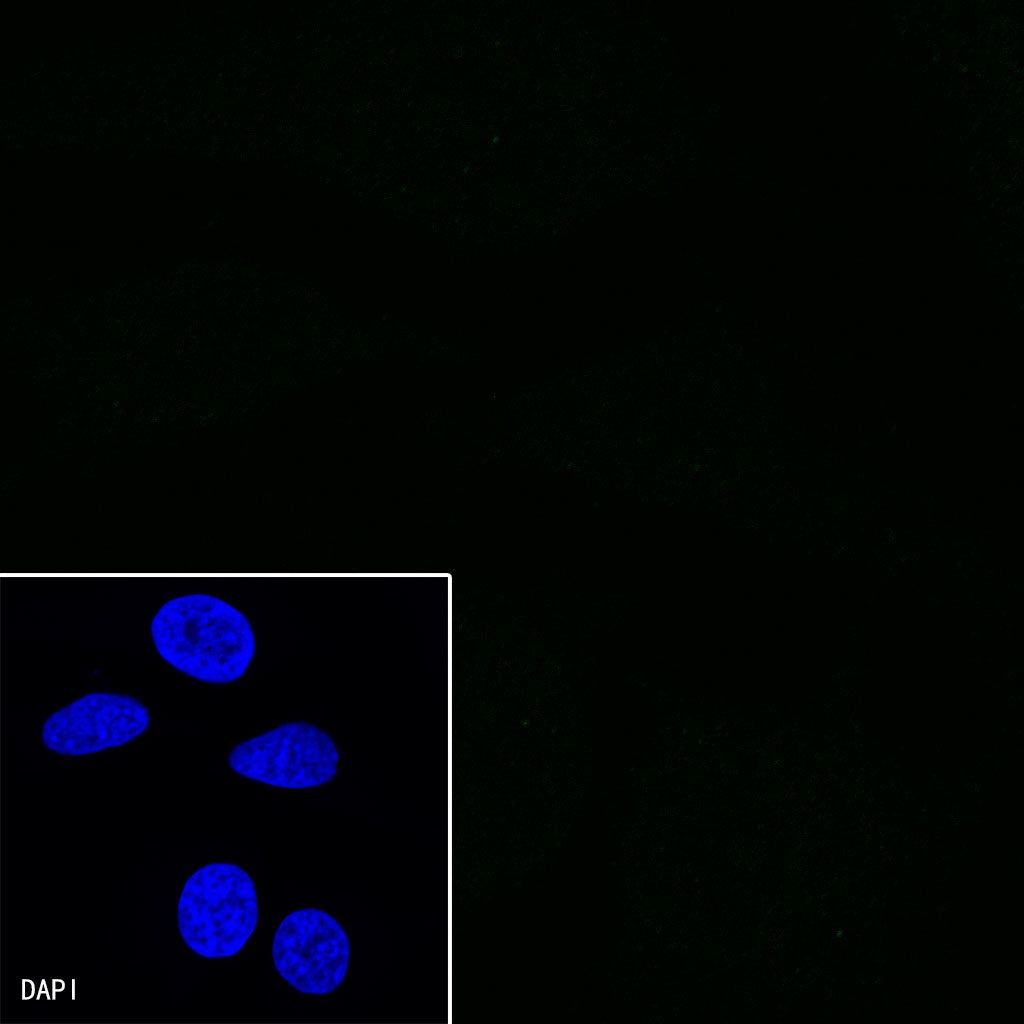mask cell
Listing matches in <instances>:
<instances>
[{"mask_svg":"<svg viewBox=\"0 0 1024 1024\" xmlns=\"http://www.w3.org/2000/svg\"><path fill=\"white\" fill-rule=\"evenodd\" d=\"M150 635L158 654L199 681L226 684L243 677L255 651L247 618L216 597L173 598L155 613Z\"/></svg>","mask_w":1024,"mask_h":1024,"instance_id":"obj_1","label":"cell"},{"mask_svg":"<svg viewBox=\"0 0 1024 1024\" xmlns=\"http://www.w3.org/2000/svg\"><path fill=\"white\" fill-rule=\"evenodd\" d=\"M258 921L256 887L249 873L230 862H213L186 881L178 901L179 932L206 958L237 954Z\"/></svg>","mask_w":1024,"mask_h":1024,"instance_id":"obj_2","label":"cell"},{"mask_svg":"<svg viewBox=\"0 0 1024 1024\" xmlns=\"http://www.w3.org/2000/svg\"><path fill=\"white\" fill-rule=\"evenodd\" d=\"M339 752L333 738L308 722H288L236 745L229 767L257 782L285 789H309L330 782Z\"/></svg>","mask_w":1024,"mask_h":1024,"instance_id":"obj_3","label":"cell"},{"mask_svg":"<svg viewBox=\"0 0 1024 1024\" xmlns=\"http://www.w3.org/2000/svg\"><path fill=\"white\" fill-rule=\"evenodd\" d=\"M274 966L295 991L333 992L344 980L350 959L347 934L329 912L317 907L293 910L280 922L272 945Z\"/></svg>","mask_w":1024,"mask_h":1024,"instance_id":"obj_4","label":"cell"},{"mask_svg":"<svg viewBox=\"0 0 1024 1024\" xmlns=\"http://www.w3.org/2000/svg\"><path fill=\"white\" fill-rule=\"evenodd\" d=\"M150 712L137 698L92 692L52 712L42 723V746L57 755L80 757L125 745L143 735Z\"/></svg>","mask_w":1024,"mask_h":1024,"instance_id":"obj_5","label":"cell"}]
</instances>
